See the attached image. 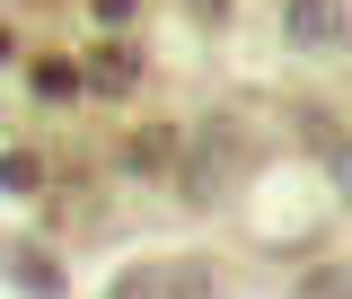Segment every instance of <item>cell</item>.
Segmentation results:
<instances>
[{
	"label": "cell",
	"instance_id": "5b68a950",
	"mask_svg": "<svg viewBox=\"0 0 352 299\" xmlns=\"http://www.w3.org/2000/svg\"><path fill=\"white\" fill-rule=\"evenodd\" d=\"M9 291L18 299H62V264L44 247H9Z\"/></svg>",
	"mask_w": 352,
	"mask_h": 299
},
{
	"label": "cell",
	"instance_id": "7a4b0ae2",
	"mask_svg": "<svg viewBox=\"0 0 352 299\" xmlns=\"http://www.w3.org/2000/svg\"><path fill=\"white\" fill-rule=\"evenodd\" d=\"M282 36L300 44V53L344 44V0H282Z\"/></svg>",
	"mask_w": 352,
	"mask_h": 299
},
{
	"label": "cell",
	"instance_id": "ba28073f",
	"mask_svg": "<svg viewBox=\"0 0 352 299\" xmlns=\"http://www.w3.org/2000/svg\"><path fill=\"white\" fill-rule=\"evenodd\" d=\"M0 185H9V194H44V159L36 150H9V159H0Z\"/></svg>",
	"mask_w": 352,
	"mask_h": 299
},
{
	"label": "cell",
	"instance_id": "7c38bea8",
	"mask_svg": "<svg viewBox=\"0 0 352 299\" xmlns=\"http://www.w3.org/2000/svg\"><path fill=\"white\" fill-rule=\"evenodd\" d=\"M185 9H194L203 27H229V0H185Z\"/></svg>",
	"mask_w": 352,
	"mask_h": 299
},
{
	"label": "cell",
	"instance_id": "9c48e42d",
	"mask_svg": "<svg viewBox=\"0 0 352 299\" xmlns=\"http://www.w3.org/2000/svg\"><path fill=\"white\" fill-rule=\"evenodd\" d=\"M106 299H168V273H159V264H132V273H124Z\"/></svg>",
	"mask_w": 352,
	"mask_h": 299
},
{
	"label": "cell",
	"instance_id": "277c9868",
	"mask_svg": "<svg viewBox=\"0 0 352 299\" xmlns=\"http://www.w3.org/2000/svg\"><path fill=\"white\" fill-rule=\"evenodd\" d=\"M80 71H88V88H97V97H132V88H141V53H124V44H97Z\"/></svg>",
	"mask_w": 352,
	"mask_h": 299
},
{
	"label": "cell",
	"instance_id": "30bf717a",
	"mask_svg": "<svg viewBox=\"0 0 352 299\" xmlns=\"http://www.w3.org/2000/svg\"><path fill=\"white\" fill-rule=\"evenodd\" d=\"M291 299H352V273H335V264H326V273H308Z\"/></svg>",
	"mask_w": 352,
	"mask_h": 299
},
{
	"label": "cell",
	"instance_id": "8fae6325",
	"mask_svg": "<svg viewBox=\"0 0 352 299\" xmlns=\"http://www.w3.org/2000/svg\"><path fill=\"white\" fill-rule=\"evenodd\" d=\"M132 9H141V0H88V18H97V27H132Z\"/></svg>",
	"mask_w": 352,
	"mask_h": 299
},
{
	"label": "cell",
	"instance_id": "3957f363",
	"mask_svg": "<svg viewBox=\"0 0 352 299\" xmlns=\"http://www.w3.org/2000/svg\"><path fill=\"white\" fill-rule=\"evenodd\" d=\"M185 150H194V132L150 124V132H132V141H124V168H132V176H176V168H185Z\"/></svg>",
	"mask_w": 352,
	"mask_h": 299
},
{
	"label": "cell",
	"instance_id": "52a82bcc",
	"mask_svg": "<svg viewBox=\"0 0 352 299\" xmlns=\"http://www.w3.org/2000/svg\"><path fill=\"white\" fill-rule=\"evenodd\" d=\"M159 273H168V299H220V264H203V256L159 264Z\"/></svg>",
	"mask_w": 352,
	"mask_h": 299
},
{
	"label": "cell",
	"instance_id": "6da1fadb",
	"mask_svg": "<svg viewBox=\"0 0 352 299\" xmlns=\"http://www.w3.org/2000/svg\"><path fill=\"white\" fill-rule=\"evenodd\" d=\"M247 159H256V150H247V132L229 124V115H212V124L194 132L185 168H176V194H185V203H220V194L247 176Z\"/></svg>",
	"mask_w": 352,
	"mask_h": 299
},
{
	"label": "cell",
	"instance_id": "8992f818",
	"mask_svg": "<svg viewBox=\"0 0 352 299\" xmlns=\"http://www.w3.org/2000/svg\"><path fill=\"white\" fill-rule=\"evenodd\" d=\"M27 88L62 106V97H80V88H88V71H80V62H62V53H36V62H27Z\"/></svg>",
	"mask_w": 352,
	"mask_h": 299
}]
</instances>
